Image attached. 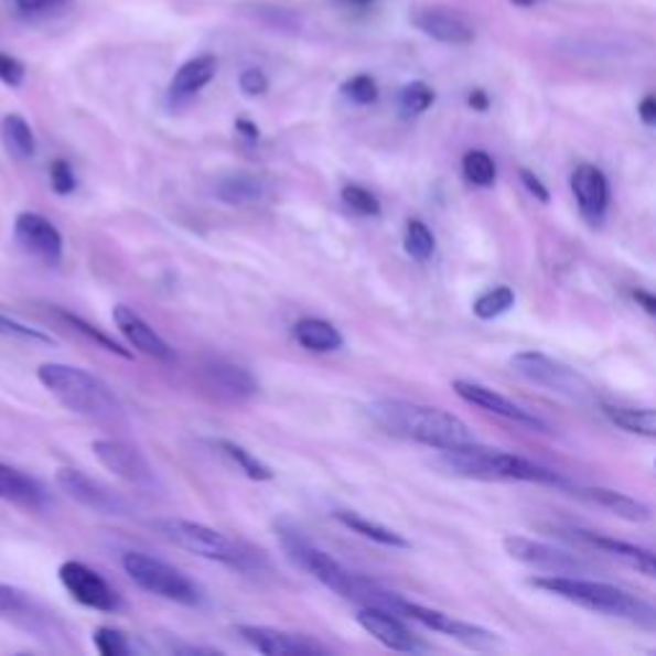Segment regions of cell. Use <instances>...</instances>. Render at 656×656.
Instances as JSON below:
<instances>
[{
  "label": "cell",
  "instance_id": "obj_1",
  "mask_svg": "<svg viewBox=\"0 0 656 656\" xmlns=\"http://www.w3.org/2000/svg\"><path fill=\"white\" fill-rule=\"evenodd\" d=\"M367 413L379 429L392 437L410 439L416 444L437 449V452L477 444L470 426L441 408L418 406V402L408 400H375L367 406Z\"/></svg>",
  "mask_w": 656,
  "mask_h": 656
},
{
  "label": "cell",
  "instance_id": "obj_2",
  "mask_svg": "<svg viewBox=\"0 0 656 656\" xmlns=\"http://www.w3.org/2000/svg\"><path fill=\"white\" fill-rule=\"evenodd\" d=\"M531 588L569 600V603L588 607V611L613 615V619H626L636 623V626L656 631V607L644 603L642 598L631 595L626 590L615 588V584L584 580V577L572 574H547L534 577Z\"/></svg>",
  "mask_w": 656,
  "mask_h": 656
},
{
  "label": "cell",
  "instance_id": "obj_3",
  "mask_svg": "<svg viewBox=\"0 0 656 656\" xmlns=\"http://www.w3.org/2000/svg\"><path fill=\"white\" fill-rule=\"evenodd\" d=\"M36 377L62 406L77 416L110 418L121 410L114 390L100 377L85 373L80 367L46 362L36 369Z\"/></svg>",
  "mask_w": 656,
  "mask_h": 656
},
{
  "label": "cell",
  "instance_id": "obj_4",
  "mask_svg": "<svg viewBox=\"0 0 656 656\" xmlns=\"http://www.w3.org/2000/svg\"><path fill=\"white\" fill-rule=\"evenodd\" d=\"M152 526L160 531L162 539L175 544L178 549H185L190 555L211 559V562L244 569V572H249V569H255L259 562H262L259 551H251L244 547V544L228 539L226 534L216 531V528L195 524V520L162 518V520H154Z\"/></svg>",
  "mask_w": 656,
  "mask_h": 656
},
{
  "label": "cell",
  "instance_id": "obj_5",
  "mask_svg": "<svg viewBox=\"0 0 656 656\" xmlns=\"http://www.w3.org/2000/svg\"><path fill=\"white\" fill-rule=\"evenodd\" d=\"M280 547L292 564L315 577L321 584H326L336 595L357 600L362 590V577L352 574L344 564H338L326 551L313 547L298 528H280Z\"/></svg>",
  "mask_w": 656,
  "mask_h": 656
},
{
  "label": "cell",
  "instance_id": "obj_6",
  "mask_svg": "<svg viewBox=\"0 0 656 656\" xmlns=\"http://www.w3.org/2000/svg\"><path fill=\"white\" fill-rule=\"evenodd\" d=\"M121 567L133 584H139L141 590L152 592L157 598L172 600L180 605H201V588L178 567L162 562V559L149 557L144 551H126L121 557Z\"/></svg>",
  "mask_w": 656,
  "mask_h": 656
},
{
  "label": "cell",
  "instance_id": "obj_7",
  "mask_svg": "<svg viewBox=\"0 0 656 656\" xmlns=\"http://www.w3.org/2000/svg\"><path fill=\"white\" fill-rule=\"evenodd\" d=\"M379 607H387V611L406 615V619L421 623V626L437 631V634L452 636L454 642H460L462 646H467V649H472V652H493V649H501L503 646L501 636L493 634V631L474 626V623H467V621L452 619L449 613L433 611V607L410 603V600H402L398 595H392V592H385Z\"/></svg>",
  "mask_w": 656,
  "mask_h": 656
},
{
  "label": "cell",
  "instance_id": "obj_8",
  "mask_svg": "<svg viewBox=\"0 0 656 656\" xmlns=\"http://www.w3.org/2000/svg\"><path fill=\"white\" fill-rule=\"evenodd\" d=\"M513 373L520 375L528 383L547 387L549 392L562 395L574 402H595V387L588 377H582L564 362L551 359L541 352H518L510 357Z\"/></svg>",
  "mask_w": 656,
  "mask_h": 656
},
{
  "label": "cell",
  "instance_id": "obj_9",
  "mask_svg": "<svg viewBox=\"0 0 656 656\" xmlns=\"http://www.w3.org/2000/svg\"><path fill=\"white\" fill-rule=\"evenodd\" d=\"M90 449L95 460H98L108 472H114L118 480L129 482V485L139 490H147V493H152V490L160 487L157 470L149 464L147 456L141 454L137 447L126 444V441H118V439H98L93 441Z\"/></svg>",
  "mask_w": 656,
  "mask_h": 656
},
{
  "label": "cell",
  "instance_id": "obj_10",
  "mask_svg": "<svg viewBox=\"0 0 656 656\" xmlns=\"http://www.w3.org/2000/svg\"><path fill=\"white\" fill-rule=\"evenodd\" d=\"M60 582L69 595H73L77 603L85 607H93V611L100 613H114L121 605L116 590L103 580V577L83 562H65L60 567Z\"/></svg>",
  "mask_w": 656,
  "mask_h": 656
},
{
  "label": "cell",
  "instance_id": "obj_11",
  "mask_svg": "<svg viewBox=\"0 0 656 656\" xmlns=\"http://www.w3.org/2000/svg\"><path fill=\"white\" fill-rule=\"evenodd\" d=\"M57 485L62 493H67L75 503H80L83 508L103 513V516H126V513H129V503H126L121 495L108 490L106 485H100V482H95L83 470L60 467Z\"/></svg>",
  "mask_w": 656,
  "mask_h": 656
},
{
  "label": "cell",
  "instance_id": "obj_12",
  "mask_svg": "<svg viewBox=\"0 0 656 656\" xmlns=\"http://www.w3.org/2000/svg\"><path fill=\"white\" fill-rule=\"evenodd\" d=\"M503 547L516 562L544 569L549 574H580L588 569L580 557L569 555L564 549L549 547V544L526 539V536H505Z\"/></svg>",
  "mask_w": 656,
  "mask_h": 656
},
{
  "label": "cell",
  "instance_id": "obj_13",
  "mask_svg": "<svg viewBox=\"0 0 656 656\" xmlns=\"http://www.w3.org/2000/svg\"><path fill=\"white\" fill-rule=\"evenodd\" d=\"M357 623L367 631L369 636L377 638L379 644L387 646V649L400 652V654H416V652H426V646L421 638H418L413 631H410L406 623L398 619V613L387 611V607L379 605H365L357 613Z\"/></svg>",
  "mask_w": 656,
  "mask_h": 656
},
{
  "label": "cell",
  "instance_id": "obj_14",
  "mask_svg": "<svg viewBox=\"0 0 656 656\" xmlns=\"http://www.w3.org/2000/svg\"><path fill=\"white\" fill-rule=\"evenodd\" d=\"M13 234L15 241L21 244L23 249L36 255L44 262L57 265L62 259V251H65V239H62L60 228L52 224L50 218H44L42 213L23 211L13 221Z\"/></svg>",
  "mask_w": 656,
  "mask_h": 656
},
{
  "label": "cell",
  "instance_id": "obj_15",
  "mask_svg": "<svg viewBox=\"0 0 656 656\" xmlns=\"http://www.w3.org/2000/svg\"><path fill=\"white\" fill-rule=\"evenodd\" d=\"M454 392L460 395L464 402H470V406H477L482 410H487V413L493 416H501L505 421H513L518 426H526V429H534L539 433H547V423L541 421V418H536L534 413H528L526 408L516 406V402L503 398L501 392L490 390V387L480 385V383H472V379H454Z\"/></svg>",
  "mask_w": 656,
  "mask_h": 656
},
{
  "label": "cell",
  "instance_id": "obj_16",
  "mask_svg": "<svg viewBox=\"0 0 656 656\" xmlns=\"http://www.w3.org/2000/svg\"><path fill=\"white\" fill-rule=\"evenodd\" d=\"M239 636L251 649L265 656H315L326 649L311 636L290 634V631L270 628V626H239Z\"/></svg>",
  "mask_w": 656,
  "mask_h": 656
},
{
  "label": "cell",
  "instance_id": "obj_17",
  "mask_svg": "<svg viewBox=\"0 0 656 656\" xmlns=\"http://www.w3.org/2000/svg\"><path fill=\"white\" fill-rule=\"evenodd\" d=\"M114 323L116 329L121 331V336L129 342L133 349L147 354L157 362H164V365H172L175 362V349L164 342V338L157 334V331L149 326V323L141 319V315L129 305H116L114 308Z\"/></svg>",
  "mask_w": 656,
  "mask_h": 656
},
{
  "label": "cell",
  "instance_id": "obj_18",
  "mask_svg": "<svg viewBox=\"0 0 656 656\" xmlns=\"http://www.w3.org/2000/svg\"><path fill=\"white\" fill-rule=\"evenodd\" d=\"M572 193L582 216L590 224H600L607 211V203H611V187H607L603 170H598L595 164H580L572 172Z\"/></svg>",
  "mask_w": 656,
  "mask_h": 656
},
{
  "label": "cell",
  "instance_id": "obj_19",
  "mask_svg": "<svg viewBox=\"0 0 656 656\" xmlns=\"http://www.w3.org/2000/svg\"><path fill=\"white\" fill-rule=\"evenodd\" d=\"M203 377L208 390L232 402L249 400L259 392V383L255 375L239 365H228V362H213V365L205 367Z\"/></svg>",
  "mask_w": 656,
  "mask_h": 656
},
{
  "label": "cell",
  "instance_id": "obj_20",
  "mask_svg": "<svg viewBox=\"0 0 656 656\" xmlns=\"http://www.w3.org/2000/svg\"><path fill=\"white\" fill-rule=\"evenodd\" d=\"M572 490V495L582 497V501H588L592 505H598V508H605L611 510L613 516H619L623 520H631V524H644V520L652 518V510L649 505L636 501V497H631L626 493H619V490H611V487H569Z\"/></svg>",
  "mask_w": 656,
  "mask_h": 656
},
{
  "label": "cell",
  "instance_id": "obj_21",
  "mask_svg": "<svg viewBox=\"0 0 656 656\" xmlns=\"http://www.w3.org/2000/svg\"><path fill=\"white\" fill-rule=\"evenodd\" d=\"M413 26L421 29L426 36L437 39L441 44H472L474 29L460 15L439 11V8H426L413 15Z\"/></svg>",
  "mask_w": 656,
  "mask_h": 656
},
{
  "label": "cell",
  "instance_id": "obj_22",
  "mask_svg": "<svg viewBox=\"0 0 656 656\" xmlns=\"http://www.w3.org/2000/svg\"><path fill=\"white\" fill-rule=\"evenodd\" d=\"M0 497L29 510H42L50 503V493H46L42 482L29 477L21 470L8 467L3 462H0Z\"/></svg>",
  "mask_w": 656,
  "mask_h": 656
},
{
  "label": "cell",
  "instance_id": "obj_23",
  "mask_svg": "<svg viewBox=\"0 0 656 656\" xmlns=\"http://www.w3.org/2000/svg\"><path fill=\"white\" fill-rule=\"evenodd\" d=\"M555 534L562 536V539L582 544V547H588V549H595V551H603V555H611L615 559H621V562H628L631 567H638V562H642V559L649 555V549L636 547V544L613 539V536H605V534L584 531V528H555Z\"/></svg>",
  "mask_w": 656,
  "mask_h": 656
},
{
  "label": "cell",
  "instance_id": "obj_24",
  "mask_svg": "<svg viewBox=\"0 0 656 656\" xmlns=\"http://www.w3.org/2000/svg\"><path fill=\"white\" fill-rule=\"evenodd\" d=\"M292 336H295V342L303 346V349L315 354H331L344 346L342 331L331 321L323 319H300L295 326H292Z\"/></svg>",
  "mask_w": 656,
  "mask_h": 656
},
{
  "label": "cell",
  "instance_id": "obj_25",
  "mask_svg": "<svg viewBox=\"0 0 656 656\" xmlns=\"http://www.w3.org/2000/svg\"><path fill=\"white\" fill-rule=\"evenodd\" d=\"M213 195L226 205H255L267 195V185L262 178L249 175V172H232L218 180Z\"/></svg>",
  "mask_w": 656,
  "mask_h": 656
},
{
  "label": "cell",
  "instance_id": "obj_26",
  "mask_svg": "<svg viewBox=\"0 0 656 656\" xmlns=\"http://www.w3.org/2000/svg\"><path fill=\"white\" fill-rule=\"evenodd\" d=\"M216 69H218V62L213 54H201V57L185 62V65L175 73V77H172L170 95L180 100L201 93L205 85L216 77Z\"/></svg>",
  "mask_w": 656,
  "mask_h": 656
},
{
  "label": "cell",
  "instance_id": "obj_27",
  "mask_svg": "<svg viewBox=\"0 0 656 656\" xmlns=\"http://www.w3.org/2000/svg\"><path fill=\"white\" fill-rule=\"evenodd\" d=\"M334 518L338 524L349 528V531L365 536V539L379 544V547H390V549H410V541L406 536L392 531V528H387L383 524H377V520H369L365 516H359V513L354 510H336Z\"/></svg>",
  "mask_w": 656,
  "mask_h": 656
},
{
  "label": "cell",
  "instance_id": "obj_28",
  "mask_svg": "<svg viewBox=\"0 0 656 656\" xmlns=\"http://www.w3.org/2000/svg\"><path fill=\"white\" fill-rule=\"evenodd\" d=\"M0 139H3L6 152L13 157V160L26 162L36 154V139L34 131H31L29 121L19 114H8L0 123Z\"/></svg>",
  "mask_w": 656,
  "mask_h": 656
},
{
  "label": "cell",
  "instance_id": "obj_29",
  "mask_svg": "<svg viewBox=\"0 0 656 656\" xmlns=\"http://www.w3.org/2000/svg\"><path fill=\"white\" fill-rule=\"evenodd\" d=\"M607 421L619 429L636 433V437L656 439V408H626V406H603Z\"/></svg>",
  "mask_w": 656,
  "mask_h": 656
},
{
  "label": "cell",
  "instance_id": "obj_30",
  "mask_svg": "<svg viewBox=\"0 0 656 656\" xmlns=\"http://www.w3.org/2000/svg\"><path fill=\"white\" fill-rule=\"evenodd\" d=\"M213 447L218 449L221 454L228 456L236 467H239L244 474H247L249 480L255 482H270L275 477V472L267 467V464L262 460H257L255 454L249 452V449H244L241 444H236V441L232 439H216L213 441Z\"/></svg>",
  "mask_w": 656,
  "mask_h": 656
},
{
  "label": "cell",
  "instance_id": "obj_31",
  "mask_svg": "<svg viewBox=\"0 0 656 656\" xmlns=\"http://www.w3.org/2000/svg\"><path fill=\"white\" fill-rule=\"evenodd\" d=\"M402 247H406L408 257L416 259V262H429L437 251V236L423 221L410 218L406 224V234H402Z\"/></svg>",
  "mask_w": 656,
  "mask_h": 656
},
{
  "label": "cell",
  "instance_id": "obj_32",
  "mask_svg": "<svg viewBox=\"0 0 656 656\" xmlns=\"http://www.w3.org/2000/svg\"><path fill=\"white\" fill-rule=\"evenodd\" d=\"M513 305H516V292H513V288H508V284H495V288L485 290L474 300L472 311L480 321H493L497 315L508 313Z\"/></svg>",
  "mask_w": 656,
  "mask_h": 656
},
{
  "label": "cell",
  "instance_id": "obj_33",
  "mask_svg": "<svg viewBox=\"0 0 656 656\" xmlns=\"http://www.w3.org/2000/svg\"><path fill=\"white\" fill-rule=\"evenodd\" d=\"M462 172H464V180L477 187H493L497 180V164L493 157L482 152V149H472V152L464 154Z\"/></svg>",
  "mask_w": 656,
  "mask_h": 656
},
{
  "label": "cell",
  "instance_id": "obj_34",
  "mask_svg": "<svg viewBox=\"0 0 656 656\" xmlns=\"http://www.w3.org/2000/svg\"><path fill=\"white\" fill-rule=\"evenodd\" d=\"M60 319L65 321V323H69V326H73V329L77 331V334H83L85 338H88V342H93L95 346H100V349H106V352H110V354H116V357L133 359V352L123 349L121 344L114 342V338L103 334V331H100L98 326H93V323H88L85 319H80V315L67 313V311H60Z\"/></svg>",
  "mask_w": 656,
  "mask_h": 656
},
{
  "label": "cell",
  "instance_id": "obj_35",
  "mask_svg": "<svg viewBox=\"0 0 656 656\" xmlns=\"http://www.w3.org/2000/svg\"><path fill=\"white\" fill-rule=\"evenodd\" d=\"M433 100H437V93H433V88H429V85L421 80H416L400 90L398 108H400L402 118H416V116L426 114V110L433 106Z\"/></svg>",
  "mask_w": 656,
  "mask_h": 656
},
{
  "label": "cell",
  "instance_id": "obj_36",
  "mask_svg": "<svg viewBox=\"0 0 656 656\" xmlns=\"http://www.w3.org/2000/svg\"><path fill=\"white\" fill-rule=\"evenodd\" d=\"M342 201L346 208L359 213V216H379V213H383V205H379L377 195L369 193V190L362 185H344Z\"/></svg>",
  "mask_w": 656,
  "mask_h": 656
},
{
  "label": "cell",
  "instance_id": "obj_37",
  "mask_svg": "<svg viewBox=\"0 0 656 656\" xmlns=\"http://www.w3.org/2000/svg\"><path fill=\"white\" fill-rule=\"evenodd\" d=\"M93 646H95V652H98L100 656H126V654H131L129 638H126L121 634V631H116V628H110V626L95 628Z\"/></svg>",
  "mask_w": 656,
  "mask_h": 656
},
{
  "label": "cell",
  "instance_id": "obj_38",
  "mask_svg": "<svg viewBox=\"0 0 656 656\" xmlns=\"http://www.w3.org/2000/svg\"><path fill=\"white\" fill-rule=\"evenodd\" d=\"M342 93L352 103H357V106H373V103L377 100V95H379V88H377L375 77L354 75L342 85Z\"/></svg>",
  "mask_w": 656,
  "mask_h": 656
},
{
  "label": "cell",
  "instance_id": "obj_39",
  "mask_svg": "<svg viewBox=\"0 0 656 656\" xmlns=\"http://www.w3.org/2000/svg\"><path fill=\"white\" fill-rule=\"evenodd\" d=\"M0 336L8 338H23V342H39V344H54V338L42 329H31L26 323L8 319V315L0 313Z\"/></svg>",
  "mask_w": 656,
  "mask_h": 656
},
{
  "label": "cell",
  "instance_id": "obj_40",
  "mask_svg": "<svg viewBox=\"0 0 656 656\" xmlns=\"http://www.w3.org/2000/svg\"><path fill=\"white\" fill-rule=\"evenodd\" d=\"M50 183L57 195H69V193H75L77 178H75L73 168H69L65 160H54L50 168Z\"/></svg>",
  "mask_w": 656,
  "mask_h": 656
},
{
  "label": "cell",
  "instance_id": "obj_41",
  "mask_svg": "<svg viewBox=\"0 0 656 656\" xmlns=\"http://www.w3.org/2000/svg\"><path fill=\"white\" fill-rule=\"evenodd\" d=\"M239 88L249 98H259V95L270 90V80H267V75L259 67H249L239 75Z\"/></svg>",
  "mask_w": 656,
  "mask_h": 656
},
{
  "label": "cell",
  "instance_id": "obj_42",
  "mask_svg": "<svg viewBox=\"0 0 656 656\" xmlns=\"http://www.w3.org/2000/svg\"><path fill=\"white\" fill-rule=\"evenodd\" d=\"M23 77H26V67H23V62H19L11 54L0 52V83L11 85V88H19L23 83Z\"/></svg>",
  "mask_w": 656,
  "mask_h": 656
},
{
  "label": "cell",
  "instance_id": "obj_43",
  "mask_svg": "<svg viewBox=\"0 0 656 656\" xmlns=\"http://www.w3.org/2000/svg\"><path fill=\"white\" fill-rule=\"evenodd\" d=\"M23 605H26L23 592L11 588V584L0 582V613H19Z\"/></svg>",
  "mask_w": 656,
  "mask_h": 656
},
{
  "label": "cell",
  "instance_id": "obj_44",
  "mask_svg": "<svg viewBox=\"0 0 656 656\" xmlns=\"http://www.w3.org/2000/svg\"><path fill=\"white\" fill-rule=\"evenodd\" d=\"M520 183L526 185V190L536 197V201H539V203H549V197H551V195H549L547 185H544L541 180L536 178L531 170H520Z\"/></svg>",
  "mask_w": 656,
  "mask_h": 656
},
{
  "label": "cell",
  "instance_id": "obj_45",
  "mask_svg": "<svg viewBox=\"0 0 656 656\" xmlns=\"http://www.w3.org/2000/svg\"><path fill=\"white\" fill-rule=\"evenodd\" d=\"M631 295H634V300L638 303V308H642V311H644L646 315H652V319H656V295H654V292L634 290V292H631Z\"/></svg>",
  "mask_w": 656,
  "mask_h": 656
},
{
  "label": "cell",
  "instance_id": "obj_46",
  "mask_svg": "<svg viewBox=\"0 0 656 656\" xmlns=\"http://www.w3.org/2000/svg\"><path fill=\"white\" fill-rule=\"evenodd\" d=\"M638 116L646 126H656V95H646V98L638 103Z\"/></svg>",
  "mask_w": 656,
  "mask_h": 656
},
{
  "label": "cell",
  "instance_id": "obj_47",
  "mask_svg": "<svg viewBox=\"0 0 656 656\" xmlns=\"http://www.w3.org/2000/svg\"><path fill=\"white\" fill-rule=\"evenodd\" d=\"M19 8L23 11H44V8H57V6H65L69 0H15Z\"/></svg>",
  "mask_w": 656,
  "mask_h": 656
},
{
  "label": "cell",
  "instance_id": "obj_48",
  "mask_svg": "<svg viewBox=\"0 0 656 656\" xmlns=\"http://www.w3.org/2000/svg\"><path fill=\"white\" fill-rule=\"evenodd\" d=\"M236 131H239L247 141H259L257 123H251L249 118H236Z\"/></svg>",
  "mask_w": 656,
  "mask_h": 656
},
{
  "label": "cell",
  "instance_id": "obj_49",
  "mask_svg": "<svg viewBox=\"0 0 656 656\" xmlns=\"http://www.w3.org/2000/svg\"><path fill=\"white\" fill-rule=\"evenodd\" d=\"M636 569H638V572H642V574L654 577V580H656V551L649 549V555H646V557L642 559V562H638Z\"/></svg>",
  "mask_w": 656,
  "mask_h": 656
},
{
  "label": "cell",
  "instance_id": "obj_50",
  "mask_svg": "<svg viewBox=\"0 0 656 656\" xmlns=\"http://www.w3.org/2000/svg\"><path fill=\"white\" fill-rule=\"evenodd\" d=\"M470 106H472L474 110H487V106H490L487 95L482 93V90H474V93L470 95Z\"/></svg>",
  "mask_w": 656,
  "mask_h": 656
},
{
  "label": "cell",
  "instance_id": "obj_51",
  "mask_svg": "<svg viewBox=\"0 0 656 656\" xmlns=\"http://www.w3.org/2000/svg\"><path fill=\"white\" fill-rule=\"evenodd\" d=\"M513 3H518V6H534L536 0H513Z\"/></svg>",
  "mask_w": 656,
  "mask_h": 656
},
{
  "label": "cell",
  "instance_id": "obj_52",
  "mask_svg": "<svg viewBox=\"0 0 656 656\" xmlns=\"http://www.w3.org/2000/svg\"><path fill=\"white\" fill-rule=\"evenodd\" d=\"M654 470H656V460H654Z\"/></svg>",
  "mask_w": 656,
  "mask_h": 656
}]
</instances>
